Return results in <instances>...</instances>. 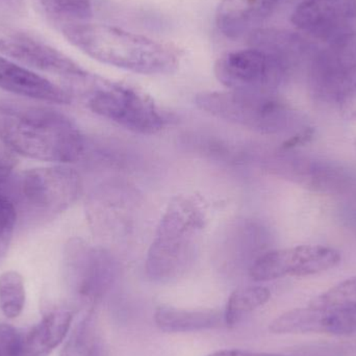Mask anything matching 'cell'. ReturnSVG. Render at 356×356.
Listing matches in <instances>:
<instances>
[{"label": "cell", "instance_id": "obj_1", "mask_svg": "<svg viewBox=\"0 0 356 356\" xmlns=\"http://www.w3.org/2000/svg\"><path fill=\"white\" fill-rule=\"evenodd\" d=\"M0 141L12 152L43 162L72 164L87 154V140L63 113L0 102Z\"/></svg>", "mask_w": 356, "mask_h": 356}, {"label": "cell", "instance_id": "obj_2", "mask_svg": "<svg viewBox=\"0 0 356 356\" xmlns=\"http://www.w3.org/2000/svg\"><path fill=\"white\" fill-rule=\"evenodd\" d=\"M60 31L90 58L123 70L164 75L179 66V56L170 46L118 27L87 22L68 25Z\"/></svg>", "mask_w": 356, "mask_h": 356}, {"label": "cell", "instance_id": "obj_3", "mask_svg": "<svg viewBox=\"0 0 356 356\" xmlns=\"http://www.w3.org/2000/svg\"><path fill=\"white\" fill-rule=\"evenodd\" d=\"M204 209L188 196H177L163 213L146 257V275L160 284L181 277L192 267L205 227Z\"/></svg>", "mask_w": 356, "mask_h": 356}, {"label": "cell", "instance_id": "obj_4", "mask_svg": "<svg viewBox=\"0 0 356 356\" xmlns=\"http://www.w3.org/2000/svg\"><path fill=\"white\" fill-rule=\"evenodd\" d=\"M199 110L264 135H286L290 138L309 125L300 114L275 94L229 91L205 92L195 97Z\"/></svg>", "mask_w": 356, "mask_h": 356}, {"label": "cell", "instance_id": "obj_5", "mask_svg": "<svg viewBox=\"0 0 356 356\" xmlns=\"http://www.w3.org/2000/svg\"><path fill=\"white\" fill-rule=\"evenodd\" d=\"M70 87V93L79 91L87 97V104L92 112L127 131L156 135L166 127V116L156 102L131 86L106 81L88 73L71 83Z\"/></svg>", "mask_w": 356, "mask_h": 356}, {"label": "cell", "instance_id": "obj_6", "mask_svg": "<svg viewBox=\"0 0 356 356\" xmlns=\"http://www.w3.org/2000/svg\"><path fill=\"white\" fill-rule=\"evenodd\" d=\"M81 178L68 167L31 169L21 173L8 196L15 205L37 219H54L79 199Z\"/></svg>", "mask_w": 356, "mask_h": 356}, {"label": "cell", "instance_id": "obj_7", "mask_svg": "<svg viewBox=\"0 0 356 356\" xmlns=\"http://www.w3.org/2000/svg\"><path fill=\"white\" fill-rule=\"evenodd\" d=\"M309 83L317 102L340 111L356 97V33L326 44L312 56Z\"/></svg>", "mask_w": 356, "mask_h": 356}, {"label": "cell", "instance_id": "obj_8", "mask_svg": "<svg viewBox=\"0 0 356 356\" xmlns=\"http://www.w3.org/2000/svg\"><path fill=\"white\" fill-rule=\"evenodd\" d=\"M290 70L282 58L254 47L224 54L215 64L216 77L222 85L249 93L275 94Z\"/></svg>", "mask_w": 356, "mask_h": 356}, {"label": "cell", "instance_id": "obj_9", "mask_svg": "<svg viewBox=\"0 0 356 356\" xmlns=\"http://www.w3.org/2000/svg\"><path fill=\"white\" fill-rule=\"evenodd\" d=\"M64 268L69 286L92 303L108 294L118 276V264L110 252L79 238L65 246Z\"/></svg>", "mask_w": 356, "mask_h": 356}, {"label": "cell", "instance_id": "obj_10", "mask_svg": "<svg viewBox=\"0 0 356 356\" xmlns=\"http://www.w3.org/2000/svg\"><path fill=\"white\" fill-rule=\"evenodd\" d=\"M341 261L336 249L319 245L266 251L249 267L254 282H270L286 276H307L327 271Z\"/></svg>", "mask_w": 356, "mask_h": 356}, {"label": "cell", "instance_id": "obj_11", "mask_svg": "<svg viewBox=\"0 0 356 356\" xmlns=\"http://www.w3.org/2000/svg\"><path fill=\"white\" fill-rule=\"evenodd\" d=\"M270 169L300 186L323 194H346L356 186L349 169L338 163L307 158L282 149L270 158Z\"/></svg>", "mask_w": 356, "mask_h": 356}, {"label": "cell", "instance_id": "obj_12", "mask_svg": "<svg viewBox=\"0 0 356 356\" xmlns=\"http://www.w3.org/2000/svg\"><path fill=\"white\" fill-rule=\"evenodd\" d=\"M0 52L25 66L60 75L68 81L88 73L37 35L6 24H0Z\"/></svg>", "mask_w": 356, "mask_h": 356}, {"label": "cell", "instance_id": "obj_13", "mask_svg": "<svg viewBox=\"0 0 356 356\" xmlns=\"http://www.w3.org/2000/svg\"><path fill=\"white\" fill-rule=\"evenodd\" d=\"M291 21L314 39L332 43L356 33V0H303Z\"/></svg>", "mask_w": 356, "mask_h": 356}, {"label": "cell", "instance_id": "obj_14", "mask_svg": "<svg viewBox=\"0 0 356 356\" xmlns=\"http://www.w3.org/2000/svg\"><path fill=\"white\" fill-rule=\"evenodd\" d=\"M269 330L276 334L351 336L356 334V309L312 305L282 314L271 322Z\"/></svg>", "mask_w": 356, "mask_h": 356}, {"label": "cell", "instance_id": "obj_15", "mask_svg": "<svg viewBox=\"0 0 356 356\" xmlns=\"http://www.w3.org/2000/svg\"><path fill=\"white\" fill-rule=\"evenodd\" d=\"M0 89L40 102L69 104L68 90L0 56Z\"/></svg>", "mask_w": 356, "mask_h": 356}, {"label": "cell", "instance_id": "obj_16", "mask_svg": "<svg viewBox=\"0 0 356 356\" xmlns=\"http://www.w3.org/2000/svg\"><path fill=\"white\" fill-rule=\"evenodd\" d=\"M73 315L65 309H54L23 336L21 356H48L66 338Z\"/></svg>", "mask_w": 356, "mask_h": 356}, {"label": "cell", "instance_id": "obj_17", "mask_svg": "<svg viewBox=\"0 0 356 356\" xmlns=\"http://www.w3.org/2000/svg\"><path fill=\"white\" fill-rule=\"evenodd\" d=\"M154 322L159 330L168 334L215 330L225 324L224 312L216 309L190 311L170 307H158L154 312Z\"/></svg>", "mask_w": 356, "mask_h": 356}, {"label": "cell", "instance_id": "obj_18", "mask_svg": "<svg viewBox=\"0 0 356 356\" xmlns=\"http://www.w3.org/2000/svg\"><path fill=\"white\" fill-rule=\"evenodd\" d=\"M251 47L265 50L284 60L291 68L309 52L307 42L296 33L278 29H255L249 35Z\"/></svg>", "mask_w": 356, "mask_h": 356}, {"label": "cell", "instance_id": "obj_19", "mask_svg": "<svg viewBox=\"0 0 356 356\" xmlns=\"http://www.w3.org/2000/svg\"><path fill=\"white\" fill-rule=\"evenodd\" d=\"M42 17L56 29L91 22L95 14L94 0H33Z\"/></svg>", "mask_w": 356, "mask_h": 356}, {"label": "cell", "instance_id": "obj_20", "mask_svg": "<svg viewBox=\"0 0 356 356\" xmlns=\"http://www.w3.org/2000/svg\"><path fill=\"white\" fill-rule=\"evenodd\" d=\"M216 24L229 39H238L257 29L241 0H221L216 12Z\"/></svg>", "mask_w": 356, "mask_h": 356}, {"label": "cell", "instance_id": "obj_21", "mask_svg": "<svg viewBox=\"0 0 356 356\" xmlns=\"http://www.w3.org/2000/svg\"><path fill=\"white\" fill-rule=\"evenodd\" d=\"M271 293L264 286H244L234 291L226 303L224 320L227 326H234L247 314L265 305Z\"/></svg>", "mask_w": 356, "mask_h": 356}, {"label": "cell", "instance_id": "obj_22", "mask_svg": "<svg viewBox=\"0 0 356 356\" xmlns=\"http://www.w3.org/2000/svg\"><path fill=\"white\" fill-rule=\"evenodd\" d=\"M24 280L16 271L0 275V309L8 319L19 317L24 309Z\"/></svg>", "mask_w": 356, "mask_h": 356}, {"label": "cell", "instance_id": "obj_23", "mask_svg": "<svg viewBox=\"0 0 356 356\" xmlns=\"http://www.w3.org/2000/svg\"><path fill=\"white\" fill-rule=\"evenodd\" d=\"M62 356H104L102 343L92 325L91 317L86 318L79 324Z\"/></svg>", "mask_w": 356, "mask_h": 356}, {"label": "cell", "instance_id": "obj_24", "mask_svg": "<svg viewBox=\"0 0 356 356\" xmlns=\"http://www.w3.org/2000/svg\"><path fill=\"white\" fill-rule=\"evenodd\" d=\"M312 305L356 309V277L349 278L330 289L317 297Z\"/></svg>", "mask_w": 356, "mask_h": 356}, {"label": "cell", "instance_id": "obj_25", "mask_svg": "<svg viewBox=\"0 0 356 356\" xmlns=\"http://www.w3.org/2000/svg\"><path fill=\"white\" fill-rule=\"evenodd\" d=\"M17 221V207L8 194L0 191V257L8 251Z\"/></svg>", "mask_w": 356, "mask_h": 356}, {"label": "cell", "instance_id": "obj_26", "mask_svg": "<svg viewBox=\"0 0 356 356\" xmlns=\"http://www.w3.org/2000/svg\"><path fill=\"white\" fill-rule=\"evenodd\" d=\"M23 334L8 324H0V356H21Z\"/></svg>", "mask_w": 356, "mask_h": 356}, {"label": "cell", "instance_id": "obj_27", "mask_svg": "<svg viewBox=\"0 0 356 356\" xmlns=\"http://www.w3.org/2000/svg\"><path fill=\"white\" fill-rule=\"evenodd\" d=\"M282 0H241L245 10L257 27L264 22Z\"/></svg>", "mask_w": 356, "mask_h": 356}, {"label": "cell", "instance_id": "obj_28", "mask_svg": "<svg viewBox=\"0 0 356 356\" xmlns=\"http://www.w3.org/2000/svg\"><path fill=\"white\" fill-rule=\"evenodd\" d=\"M15 160L12 156L4 152H0V188L6 186L14 170Z\"/></svg>", "mask_w": 356, "mask_h": 356}, {"label": "cell", "instance_id": "obj_29", "mask_svg": "<svg viewBox=\"0 0 356 356\" xmlns=\"http://www.w3.org/2000/svg\"><path fill=\"white\" fill-rule=\"evenodd\" d=\"M207 356H284L271 355V353H257L250 351L238 350V349H225V350L216 351Z\"/></svg>", "mask_w": 356, "mask_h": 356}, {"label": "cell", "instance_id": "obj_30", "mask_svg": "<svg viewBox=\"0 0 356 356\" xmlns=\"http://www.w3.org/2000/svg\"><path fill=\"white\" fill-rule=\"evenodd\" d=\"M341 112L349 119H355L356 120V97L349 102L346 106L341 108Z\"/></svg>", "mask_w": 356, "mask_h": 356}, {"label": "cell", "instance_id": "obj_31", "mask_svg": "<svg viewBox=\"0 0 356 356\" xmlns=\"http://www.w3.org/2000/svg\"><path fill=\"white\" fill-rule=\"evenodd\" d=\"M2 1L8 3V6H20L22 4L23 0H2Z\"/></svg>", "mask_w": 356, "mask_h": 356}]
</instances>
